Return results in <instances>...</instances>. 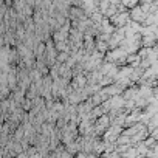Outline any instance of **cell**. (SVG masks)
<instances>
[{"label":"cell","mask_w":158,"mask_h":158,"mask_svg":"<svg viewBox=\"0 0 158 158\" xmlns=\"http://www.w3.org/2000/svg\"><path fill=\"white\" fill-rule=\"evenodd\" d=\"M146 16H147V14L143 11V8H141V6H133V8H132V11H130V19H132V20H135V22H139V23L144 20V17H146Z\"/></svg>","instance_id":"obj_1"}]
</instances>
